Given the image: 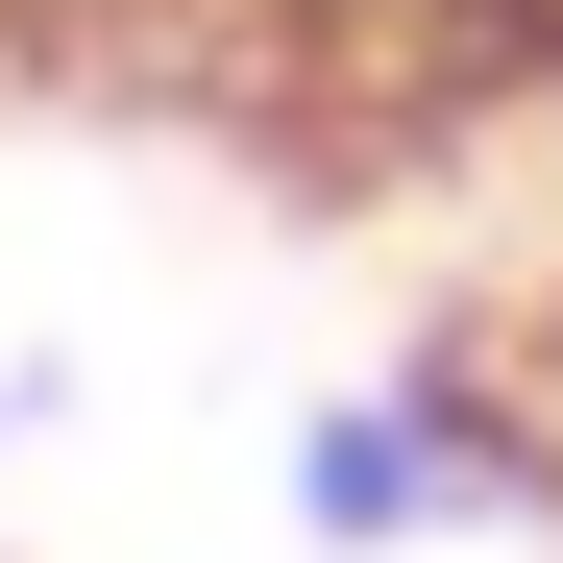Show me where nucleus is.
Instances as JSON below:
<instances>
[{"mask_svg": "<svg viewBox=\"0 0 563 563\" xmlns=\"http://www.w3.org/2000/svg\"><path fill=\"white\" fill-rule=\"evenodd\" d=\"M441 515H539V441H515V393L465 343H393L367 393L295 417V539L319 563H417Z\"/></svg>", "mask_w": 563, "mask_h": 563, "instance_id": "obj_1", "label": "nucleus"}, {"mask_svg": "<svg viewBox=\"0 0 563 563\" xmlns=\"http://www.w3.org/2000/svg\"><path fill=\"white\" fill-rule=\"evenodd\" d=\"M465 25H515V0H465Z\"/></svg>", "mask_w": 563, "mask_h": 563, "instance_id": "obj_2", "label": "nucleus"}]
</instances>
